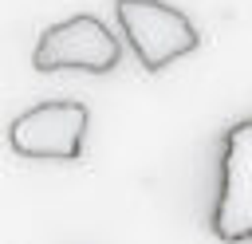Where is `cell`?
<instances>
[{
	"label": "cell",
	"instance_id": "cell-1",
	"mask_svg": "<svg viewBox=\"0 0 252 244\" xmlns=\"http://www.w3.org/2000/svg\"><path fill=\"white\" fill-rule=\"evenodd\" d=\"M114 16L146 71H161L201 43L193 20L165 0H114Z\"/></svg>",
	"mask_w": 252,
	"mask_h": 244
},
{
	"label": "cell",
	"instance_id": "cell-2",
	"mask_svg": "<svg viewBox=\"0 0 252 244\" xmlns=\"http://www.w3.org/2000/svg\"><path fill=\"white\" fill-rule=\"evenodd\" d=\"M209 232L220 244L252 240V118H240L224 130L220 189L209 213Z\"/></svg>",
	"mask_w": 252,
	"mask_h": 244
},
{
	"label": "cell",
	"instance_id": "cell-3",
	"mask_svg": "<svg viewBox=\"0 0 252 244\" xmlns=\"http://www.w3.org/2000/svg\"><path fill=\"white\" fill-rule=\"evenodd\" d=\"M118 35L91 12L67 16L51 28L39 31L32 63L35 71H91V75H106L118 63Z\"/></svg>",
	"mask_w": 252,
	"mask_h": 244
},
{
	"label": "cell",
	"instance_id": "cell-4",
	"mask_svg": "<svg viewBox=\"0 0 252 244\" xmlns=\"http://www.w3.org/2000/svg\"><path fill=\"white\" fill-rule=\"evenodd\" d=\"M87 138V106L75 98H51L12 118L8 146L20 157L39 161H75Z\"/></svg>",
	"mask_w": 252,
	"mask_h": 244
}]
</instances>
